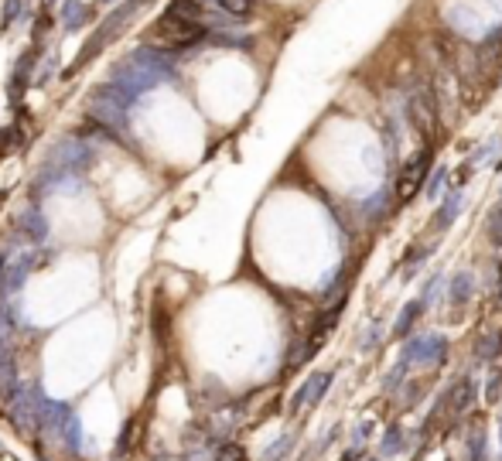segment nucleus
I'll list each match as a JSON object with an SVG mask.
<instances>
[{"instance_id": "f257e3e1", "label": "nucleus", "mask_w": 502, "mask_h": 461, "mask_svg": "<svg viewBox=\"0 0 502 461\" xmlns=\"http://www.w3.org/2000/svg\"><path fill=\"white\" fill-rule=\"evenodd\" d=\"M430 161H434V151H430V147H420V151L400 168V175H397V202H400V205L413 202V195L424 188V178H427V171H430Z\"/></svg>"}, {"instance_id": "f03ea898", "label": "nucleus", "mask_w": 502, "mask_h": 461, "mask_svg": "<svg viewBox=\"0 0 502 461\" xmlns=\"http://www.w3.org/2000/svg\"><path fill=\"white\" fill-rule=\"evenodd\" d=\"M410 123L420 130V133H434L437 130V99H434V89L430 86H417L413 96H410Z\"/></svg>"}, {"instance_id": "7ed1b4c3", "label": "nucleus", "mask_w": 502, "mask_h": 461, "mask_svg": "<svg viewBox=\"0 0 502 461\" xmlns=\"http://www.w3.org/2000/svg\"><path fill=\"white\" fill-rule=\"evenodd\" d=\"M157 38L168 45V48H188L205 38V28L201 24H192V21H175V17H161L157 21Z\"/></svg>"}, {"instance_id": "20e7f679", "label": "nucleus", "mask_w": 502, "mask_h": 461, "mask_svg": "<svg viewBox=\"0 0 502 461\" xmlns=\"http://www.w3.org/2000/svg\"><path fill=\"white\" fill-rule=\"evenodd\" d=\"M403 356H406L410 363H420V366H437V363H444V356H448V342H444L441 335H427V339L410 342Z\"/></svg>"}, {"instance_id": "39448f33", "label": "nucleus", "mask_w": 502, "mask_h": 461, "mask_svg": "<svg viewBox=\"0 0 502 461\" xmlns=\"http://www.w3.org/2000/svg\"><path fill=\"white\" fill-rule=\"evenodd\" d=\"M93 116H96V120H106V123H120V120H123V99H113V89L96 92V99H93Z\"/></svg>"}, {"instance_id": "423d86ee", "label": "nucleus", "mask_w": 502, "mask_h": 461, "mask_svg": "<svg viewBox=\"0 0 502 461\" xmlns=\"http://www.w3.org/2000/svg\"><path fill=\"white\" fill-rule=\"evenodd\" d=\"M472 400H475V383H472V379L455 383V386H451V393H448V407H451V414H455V417H458V414H465V410L472 407Z\"/></svg>"}, {"instance_id": "0eeeda50", "label": "nucleus", "mask_w": 502, "mask_h": 461, "mask_svg": "<svg viewBox=\"0 0 502 461\" xmlns=\"http://www.w3.org/2000/svg\"><path fill=\"white\" fill-rule=\"evenodd\" d=\"M502 352V332H482L475 342V359L479 363H492Z\"/></svg>"}, {"instance_id": "6e6552de", "label": "nucleus", "mask_w": 502, "mask_h": 461, "mask_svg": "<svg viewBox=\"0 0 502 461\" xmlns=\"http://www.w3.org/2000/svg\"><path fill=\"white\" fill-rule=\"evenodd\" d=\"M168 17H175V21H192V24H199L201 3H199V0H175V3L168 7Z\"/></svg>"}, {"instance_id": "1a4fd4ad", "label": "nucleus", "mask_w": 502, "mask_h": 461, "mask_svg": "<svg viewBox=\"0 0 502 461\" xmlns=\"http://www.w3.org/2000/svg\"><path fill=\"white\" fill-rule=\"evenodd\" d=\"M420 308H424V304H420V301H413V304H406V308L400 311V318H397V328H393V332H397L400 339L413 332V321L420 318Z\"/></svg>"}, {"instance_id": "9d476101", "label": "nucleus", "mask_w": 502, "mask_h": 461, "mask_svg": "<svg viewBox=\"0 0 502 461\" xmlns=\"http://www.w3.org/2000/svg\"><path fill=\"white\" fill-rule=\"evenodd\" d=\"M328 383H331V372H318V376H311V379L304 383V389H307V400H311V403H318V400L328 393Z\"/></svg>"}, {"instance_id": "9b49d317", "label": "nucleus", "mask_w": 502, "mask_h": 461, "mask_svg": "<svg viewBox=\"0 0 502 461\" xmlns=\"http://www.w3.org/2000/svg\"><path fill=\"white\" fill-rule=\"evenodd\" d=\"M472 297V274H458L451 280V301L455 304H465Z\"/></svg>"}, {"instance_id": "f8f14e48", "label": "nucleus", "mask_w": 502, "mask_h": 461, "mask_svg": "<svg viewBox=\"0 0 502 461\" xmlns=\"http://www.w3.org/2000/svg\"><path fill=\"white\" fill-rule=\"evenodd\" d=\"M485 427H475L468 438V461H485Z\"/></svg>"}, {"instance_id": "ddd939ff", "label": "nucleus", "mask_w": 502, "mask_h": 461, "mask_svg": "<svg viewBox=\"0 0 502 461\" xmlns=\"http://www.w3.org/2000/svg\"><path fill=\"white\" fill-rule=\"evenodd\" d=\"M219 7L226 14H232V17H246V14H253L257 0H219Z\"/></svg>"}, {"instance_id": "4468645a", "label": "nucleus", "mask_w": 502, "mask_h": 461, "mask_svg": "<svg viewBox=\"0 0 502 461\" xmlns=\"http://www.w3.org/2000/svg\"><path fill=\"white\" fill-rule=\"evenodd\" d=\"M400 448H403V427L393 424V427L386 431V438H383V455H397Z\"/></svg>"}, {"instance_id": "2eb2a0df", "label": "nucleus", "mask_w": 502, "mask_h": 461, "mask_svg": "<svg viewBox=\"0 0 502 461\" xmlns=\"http://www.w3.org/2000/svg\"><path fill=\"white\" fill-rule=\"evenodd\" d=\"M219 461H246V451H243V444H222L219 448Z\"/></svg>"}, {"instance_id": "dca6fc26", "label": "nucleus", "mask_w": 502, "mask_h": 461, "mask_svg": "<svg viewBox=\"0 0 502 461\" xmlns=\"http://www.w3.org/2000/svg\"><path fill=\"white\" fill-rule=\"evenodd\" d=\"M499 393H502V369H492V376H489V389H485V400L496 403Z\"/></svg>"}, {"instance_id": "f3484780", "label": "nucleus", "mask_w": 502, "mask_h": 461, "mask_svg": "<svg viewBox=\"0 0 502 461\" xmlns=\"http://www.w3.org/2000/svg\"><path fill=\"white\" fill-rule=\"evenodd\" d=\"M455 212H458V195H451V198H448V202H444V208H441V212H437V226H441V229H444V226H448V222H451V215H455Z\"/></svg>"}, {"instance_id": "a211bd4d", "label": "nucleus", "mask_w": 502, "mask_h": 461, "mask_svg": "<svg viewBox=\"0 0 502 461\" xmlns=\"http://www.w3.org/2000/svg\"><path fill=\"white\" fill-rule=\"evenodd\" d=\"M287 448H291V438H284L281 444H274V448H270V451L263 455V461H277L281 455H287Z\"/></svg>"}, {"instance_id": "6ab92c4d", "label": "nucleus", "mask_w": 502, "mask_h": 461, "mask_svg": "<svg viewBox=\"0 0 502 461\" xmlns=\"http://www.w3.org/2000/svg\"><path fill=\"white\" fill-rule=\"evenodd\" d=\"M17 10H21V0H7V14H3V28H10V24H14V17H17Z\"/></svg>"}, {"instance_id": "aec40b11", "label": "nucleus", "mask_w": 502, "mask_h": 461, "mask_svg": "<svg viewBox=\"0 0 502 461\" xmlns=\"http://www.w3.org/2000/svg\"><path fill=\"white\" fill-rule=\"evenodd\" d=\"M14 137H17V130H14V127H10V130H3V133H0V154H3V151H10V147H14Z\"/></svg>"}, {"instance_id": "412c9836", "label": "nucleus", "mask_w": 502, "mask_h": 461, "mask_svg": "<svg viewBox=\"0 0 502 461\" xmlns=\"http://www.w3.org/2000/svg\"><path fill=\"white\" fill-rule=\"evenodd\" d=\"M369 431H373V424H369V420H362V424H359V431H356V441L362 444V441L369 438Z\"/></svg>"}, {"instance_id": "4be33fe9", "label": "nucleus", "mask_w": 502, "mask_h": 461, "mask_svg": "<svg viewBox=\"0 0 502 461\" xmlns=\"http://www.w3.org/2000/svg\"><path fill=\"white\" fill-rule=\"evenodd\" d=\"M359 458V451H349V455H342V461H356Z\"/></svg>"}, {"instance_id": "5701e85b", "label": "nucleus", "mask_w": 502, "mask_h": 461, "mask_svg": "<svg viewBox=\"0 0 502 461\" xmlns=\"http://www.w3.org/2000/svg\"><path fill=\"white\" fill-rule=\"evenodd\" d=\"M0 270H3V253H0Z\"/></svg>"}, {"instance_id": "b1692460", "label": "nucleus", "mask_w": 502, "mask_h": 461, "mask_svg": "<svg viewBox=\"0 0 502 461\" xmlns=\"http://www.w3.org/2000/svg\"><path fill=\"white\" fill-rule=\"evenodd\" d=\"M369 461H380V458H369Z\"/></svg>"}]
</instances>
